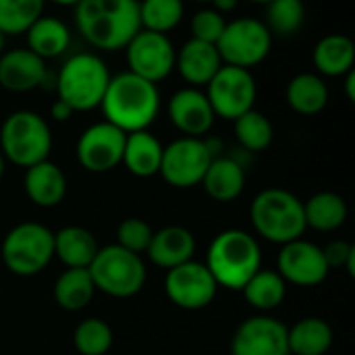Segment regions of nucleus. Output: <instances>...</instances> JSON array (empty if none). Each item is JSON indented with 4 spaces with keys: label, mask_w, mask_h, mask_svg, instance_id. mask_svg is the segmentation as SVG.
<instances>
[{
    "label": "nucleus",
    "mask_w": 355,
    "mask_h": 355,
    "mask_svg": "<svg viewBox=\"0 0 355 355\" xmlns=\"http://www.w3.org/2000/svg\"><path fill=\"white\" fill-rule=\"evenodd\" d=\"M75 27L96 50L119 52L141 29L139 0H79Z\"/></svg>",
    "instance_id": "nucleus-1"
},
{
    "label": "nucleus",
    "mask_w": 355,
    "mask_h": 355,
    "mask_svg": "<svg viewBox=\"0 0 355 355\" xmlns=\"http://www.w3.org/2000/svg\"><path fill=\"white\" fill-rule=\"evenodd\" d=\"M160 106L162 100L158 85L133 75L131 71L110 77L100 104L104 121L125 133L150 129L160 114Z\"/></svg>",
    "instance_id": "nucleus-2"
},
{
    "label": "nucleus",
    "mask_w": 355,
    "mask_h": 355,
    "mask_svg": "<svg viewBox=\"0 0 355 355\" xmlns=\"http://www.w3.org/2000/svg\"><path fill=\"white\" fill-rule=\"evenodd\" d=\"M204 264L218 287L241 291L243 285L262 268V248L256 235L243 229H227L210 241Z\"/></svg>",
    "instance_id": "nucleus-3"
},
{
    "label": "nucleus",
    "mask_w": 355,
    "mask_h": 355,
    "mask_svg": "<svg viewBox=\"0 0 355 355\" xmlns=\"http://www.w3.org/2000/svg\"><path fill=\"white\" fill-rule=\"evenodd\" d=\"M250 223L260 239L277 245L302 239L308 231L304 202L283 187H268L256 193L250 204Z\"/></svg>",
    "instance_id": "nucleus-4"
},
{
    "label": "nucleus",
    "mask_w": 355,
    "mask_h": 355,
    "mask_svg": "<svg viewBox=\"0 0 355 355\" xmlns=\"http://www.w3.org/2000/svg\"><path fill=\"white\" fill-rule=\"evenodd\" d=\"M110 77L106 62L96 52H75L60 64L54 87L58 100L67 102L73 112H89L100 108Z\"/></svg>",
    "instance_id": "nucleus-5"
},
{
    "label": "nucleus",
    "mask_w": 355,
    "mask_h": 355,
    "mask_svg": "<svg viewBox=\"0 0 355 355\" xmlns=\"http://www.w3.org/2000/svg\"><path fill=\"white\" fill-rule=\"evenodd\" d=\"M52 144L48 121L33 110H15L0 125V152L6 162L19 168L48 160Z\"/></svg>",
    "instance_id": "nucleus-6"
},
{
    "label": "nucleus",
    "mask_w": 355,
    "mask_h": 355,
    "mask_svg": "<svg viewBox=\"0 0 355 355\" xmlns=\"http://www.w3.org/2000/svg\"><path fill=\"white\" fill-rule=\"evenodd\" d=\"M0 258L15 277H37L54 260V233L35 220L19 223L4 235Z\"/></svg>",
    "instance_id": "nucleus-7"
},
{
    "label": "nucleus",
    "mask_w": 355,
    "mask_h": 355,
    "mask_svg": "<svg viewBox=\"0 0 355 355\" xmlns=\"http://www.w3.org/2000/svg\"><path fill=\"white\" fill-rule=\"evenodd\" d=\"M87 270L92 275L96 291L114 300L135 297L148 281L144 258L123 250L116 243L100 248Z\"/></svg>",
    "instance_id": "nucleus-8"
},
{
    "label": "nucleus",
    "mask_w": 355,
    "mask_h": 355,
    "mask_svg": "<svg viewBox=\"0 0 355 355\" xmlns=\"http://www.w3.org/2000/svg\"><path fill=\"white\" fill-rule=\"evenodd\" d=\"M214 156H220L218 144L208 137H179L164 146L158 175L177 189H189L202 183Z\"/></svg>",
    "instance_id": "nucleus-9"
},
{
    "label": "nucleus",
    "mask_w": 355,
    "mask_h": 355,
    "mask_svg": "<svg viewBox=\"0 0 355 355\" xmlns=\"http://www.w3.org/2000/svg\"><path fill=\"white\" fill-rule=\"evenodd\" d=\"M216 50L223 64L252 71L268 58L272 50V33L264 21L254 17H239L227 21L216 42Z\"/></svg>",
    "instance_id": "nucleus-10"
},
{
    "label": "nucleus",
    "mask_w": 355,
    "mask_h": 355,
    "mask_svg": "<svg viewBox=\"0 0 355 355\" xmlns=\"http://www.w3.org/2000/svg\"><path fill=\"white\" fill-rule=\"evenodd\" d=\"M206 96L216 116L235 121L248 110L256 108L258 83L252 71L223 64L206 85Z\"/></svg>",
    "instance_id": "nucleus-11"
},
{
    "label": "nucleus",
    "mask_w": 355,
    "mask_h": 355,
    "mask_svg": "<svg viewBox=\"0 0 355 355\" xmlns=\"http://www.w3.org/2000/svg\"><path fill=\"white\" fill-rule=\"evenodd\" d=\"M218 283L204 262L196 258L166 270L164 275V295L173 306L185 312L206 310L218 293Z\"/></svg>",
    "instance_id": "nucleus-12"
},
{
    "label": "nucleus",
    "mask_w": 355,
    "mask_h": 355,
    "mask_svg": "<svg viewBox=\"0 0 355 355\" xmlns=\"http://www.w3.org/2000/svg\"><path fill=\"white\" fill-rule=\"evenodd\" d=\"M175 54L177 48L166 33L148 29H139L125 46L129 71L156 85L175 71Z\"/></svg>",
    "instance_id": "nucleus-13"
},
{
    "label": "nucleus",
    "mask_w": 355,
    "mask_h": 355,
    "mask_svg": "<svg viewBox=\"0 0 355 355\" xmlns=\"http://www.w3.org/2000/svg\"><path fill=\"white\" fill-rule=\"evenodd\" d=\"M127 133L119 127L100 121L83 129V133L77 139V162L87 173H110L114 171L123 160V148H125Z\"/></svg>",
    "instance_id": "nucleus-14"
},
{
    "label": "nucleus",
    "mask_w": 355,
    "mask_h": 355,
    "mask_svg": "<svg viewBox=\"0 0 355 355\" xmlns=\"http://www.w3.org/2000/svg\"><path fill=\"white\" fill-rule=\"evenodd\" d=\"M275 270L295 287H318L331 275L322 248L304 237L281 245Z\"/></svg>",
    "instance_id": "nucleus-15"
},
{
    "label": "nucleus",
    "mask_w": 355,
    "mask_h": 355,
    "mask_svg": "<svg viewBox=\"0 0 355 355\" xmlns=\"http://www.w3.org/2000/svg\"><path fill=\"white\" fill-rule=\"evenodd\" d=\"M287 324L270 314L245 318L233 333L231 355H289Z\"/></svg>",
    "instance_id": "nucleus-16"
},
{
    "label": "nucleus",
    "mask_w": 355,
    "mask_h": 355,
    "mask_svg": "<svg viewBox=\"0 0 355 355\" xmlns=\"http://www.w3.org/2000/svg\"><path fill=\"white\" fill-rule=\"evenodd\" d=\"M166 114L173 127L183 137H206L216 121L206 92L189 85L177 89L171 96L166 104Z\"/></svg>",
    "instance_id": "nucleus-17"
},
{
    "label": "nucleus",
    "mask_w": 355,
    "mask_h": 355,
    "mask_svg": "<svg viewBox=\"0 0 355 355\" xmlns=\"http://www.w3.org/2000/svg\"><path fill=\"white\" fill-rule=\"evenodd\" d=\"M50 79V71L44 58L29 48H12L0 54V87L12 94L33 92L44 87Z\"/></svg>",
    "instance_id": "nucleus-18"
},
{
    "label": "nucleus",
    "mask_w": 355,
    "mask_h": 355,
    "mask_svg": "<svg viewBox=\"0 0 355 355\" xmlns=\"http://www.w3.org/2000/svg\"><path fill=\"white\" fill-rule=\"evenodd\" d=\"M223 67L216 44L189 37L175 54V69L189 87L204 89Z\"/></svg>",
    "instance_id": "nucleus-19"
},
{
    "label": "nucleus",
    "mask_w": 355,
    "mask_h": 355,
    "mask_svg": "<svg viewBox=\"0 0 355 355\" xmlns=\"http://www.w3.org/2000/svg\"><path fill=\"white\" fill-rule=\"evenodd\" d=\"M198 250L196 235L181 225H168L160 231H154L152 241L146 250V256L152 264L162 270H171L193 260Z\"/></svg>",
    "instance_id": "nucleus-20"
},
{
    "label": "nucleus",
    "mask_w": 355,
    "mask_h": 355,
    "mask_svg": "<svg viewBox=\"0 0 355 355\" xmlns=\"http://www.w3.org/2000/svg\"><path fill=\"white\" fill-rule=\"evenodd\" d=\"M23 189L31 204L40 208H54L67 196V175L50 158L25 168Z\"/></svg>",
    "instance_id": "nucleus-21"
},
{
    "label": "nucleus",
    "mask_w": 355,
    "mask_h": 355,
    "mask_svg": "<svg viewBox=\"0 0 355 355\" xmlns=\"http://www.w3.org/2000/svg\"><path fill=\"white\" fill-rule=\"evenodd\" d=\"M245 164L235 158V156H214L204 179H202V187L204 191L220 204L227 202H235L243 189H245Z\"/></svg>",
    "instance_id": "nucleus-22"
},
{
    "label": "nucleus",
    "mask_w": 355,
    "mask_h": 355,
    "mask_svg": "<svg viewBox=\"0 0 355 355\" xmlns=\"http://www.w3.org/2000/svg\"><path fill=\"white\" fill-rule=\"evenodd\" d=\"M162 152H164V146L154 133H150L148 129L133 131V133H127V137H125L121 164H125V168L133 177L150 179L154 175H158V171H160Z\"/></svg>",
    "instance_id": "nucleus-23"
},
{
    "label": "nucleus",
    "mask_w": 355,
    "mask_h": 355,
    "mask_svg": "<svg viewBox=\"0 0 355 355\" xmlns=\"http://www.w3.org/2000/svg\"><path fill=\"white\" fill-rule=\"evenodd\" d=\"M355 44L345 33H329L320 37L312 52L314 69L320 77H343L354 71Z\"/></svg>",
    "instance_id": "nucleus-24"
},
{
    "label": "nucleus",
    "mask_w": 355,
    "mask_h": 355,
    "mask_svg": "<svg viewBox=\"0 0 355 355\" xmlns=\"http://www.w3.org/2000/svg\"><path fill=\"white\" fill-rule=\"evenodd\" d=\"M100 245L96 235L79 225H67L54 233V258L67 268H89Z\"/></svg>",
    "instance_id": "nucleus-25"
},
{
    "label": "nucleus",
    "mask_w": 355,
    "mask_h": 355,
    "mask_svg": "<svg viewBox=\"0 0 355 355\" xmlns=\"http://www.w3.org/2000/svg\"><path fill=\"white\" fill-rule=\"evenodd\" d=\"M27 46L33 54H37L44 60L60 58L71 48V29L69 25L50 15H42L27 31H25Z\"/></svg>",
    "instance_id": "nucleus-26"
},
{
    "label": "nucleus",
    "mask_w": 355,
    "mask_h": 355,
    "mask_svg": "<svg viewBox=\"0 0 355 355\" xmlns=\"http://www.w3.org/2000/svg\"><path fill=\"white\" fill-rule=\"evenodd\" d=\"M329 98V85L318 73H297L295 77H291L285 89V100L289 108L302 116L320 114L327 108Z\"/></svg>",
    "instance_id": "nucleus-27"
},
{
    "label": "nucleus",
    "mask_w": 355,
    "mask_h": 355,
    "mask_svg": "<svg viewBox=\"0 0 355 355\" xmlns=\"http://www.w3.org/2000/svg\"><path fill=\"white\" fill-rule=\"evenodd\" d=\"M285 279L272 268H260L241 289L245 304L258 314H270L279 310L287 297Z\"/></svg>",
    "instance_id": "nucleus-28"
},
{
    "label": "nucleus",
    "mask_w": 355,
    "mask_h": 355,
    "mask_svg": "<svg viewBox=\"0 0 355 355\" xmlns=\"http://www.w3.org/2000/svg\"><path fill=\"white\" fill-rule=\"evenodd\" d=\"M304 214L308 229L318 233H335L347 223L349 208L343 196L335 191H318L304 202Z\"/></svg>",
    "instance_id": "nucleus-29"
},
{
    "label": "nucleus",
    "mask_w": 355,
    "mask_h": 355,
    "mask_svg": "<svg viewBox=\"0 0 355 355\" xmlns=\"http://www.w3.org/2000/svg\"><path fill=\"white\" fill-rule=\"evenodd\" d=\"M333 329L324 318L306 316L287 329L289 355H327L333 347Z\"/></svg>",
    "instance_id": "nucleus-30"
},
{
    "label": "nucleus",
    "mask_w": 355,
    "mask_h": 355,
    "mask_svg": "<svg viewBox=\"0 0 355 355\" xmlns=\"http://www.w3.org/2000/svg\"><path fill=\"white\" fill-rule=\"evenodd\" d=\"M96 285L87 268H64L52 287V295L58 308L64 312H81L96 295Z\"/></svg>",
    "instance_id": "nucleus-31"
},
{
    "label": "nucleus",
    "mask_w": 355,
    "mask_h": 355,
    "mask_svg": "<svg viewBox=\"0 0 355 355\" xmlns=\"http://www.w3.org/2000/svg\"><path fill=\"white\" fill-rule=\"evenodd\" d=\"M233 131H235L237 144L250 154L264 152L275 141V127H272L270 119L256 108H252L245 114H241L239 119H235Z\"/></svg>",
    "instance_id": "nucleus-32"
},
{
    "label": "nucleus",
    "mask_w": 355,
    "mask_h": 355,
    "mask_svg": "<svg viewBox=\"0 0 355 355\" xmlns=\"http://www.w3.org/2000/svg\"><path fill=\"white\" fill-rule=\"evenodd\" d=\"M185 15L183 0H139V23L141 29L166 33L179 27Z\"/></svg>",
    "instance_id": "nucleus-33"
},
{
    "label": "nucleus",
    "mask_w": 355,
    "mask_h": 355,
    "mask_svg": "<svg viewBox=\"0 0 355 355\" xmlns=\"http://www.w3.org/2000/svg\"><path fill=\"white\" fill-rule=\"evenodd\" d=\"M46 0H0V31L25 35V31L44 15Z\"/></svg>",
    "instance_id": "nucleus-34"
},
{
    "label": "nucleus",
    "mask_w": 355,
    "mask_h": 355,
    "mask_svg": "<svg viewBox=\"0 0 355 355\" xmlns=\"http://www.w3.org/2000/svg\"><path fill=\"white\" fill-rule=\"evenodd\" d=\"M114 333L102 318L89 316L73 331V345L79 355H106L112 349Z\"/></svg>",
    "instance_id": "nucleus-35"
},
{
    "label": "nucleus",
    "mask_w": 355,
    "mask_h": 355,
    "mask_svg": "<svg viewBox=\"0 0 355 355\" xmlns=\"http://www.w3.org/2000/svg\"><path fill=\"white\" fill-rule=\"evenodd\" d=\"M306 23V4L304 0H272L266 4V21L268 31L281 37L295 35Z\"/></svg>",
    "instance_id": "nucleus-36"
},
{
    "label": "nucleus",
    "mask_w": 355,
    "mask_h": 355,
    "mask_svg": "<svg viewBox=\"0 0 355 355\" xmlns=\"http://www.w3.org/2000/svg\"><path fill=\"white\" fill-rule=\"evenodd\" d=\"M154 229L148 220L139 216H129L119 223L116 227V245H121L127 252H133L137 256L146 254L150 241H152Z\"/></svg>",
    "instance_id": "nucleus-37"
},
{
    "label": "nucleus",
    "mask_w": 355,
    "mask_h": 355,
    "mask_svg": "<svg viewBox=\"0 0 355 355\" xmlns=\"http://www.w3.org/2000/svg\"><path fill=\"white\" fill-rule=\"evenodd\" d=\"M225 25H227V19L218 10H214L212 6L200 8L191 17V37L208 42V44H216Z\"/></svg>",
    "instance_id": "nucleus-38"
},
{
    "label": "nucleus",
    "mask_w": 355,
    "mask_h": 355,
    "mask_svg": "<svg viewBox=\"0 0 355 355\" xmlns=\"http://www.w3.org/2000/svg\"><path fill=\"white\" fill-rule=\"evenodd\" d=\"M324 260L329 264V268H343L347 272V277H355V245L345 241V239H337L331 241L327 248H322Z\"/></svg>",
    "instance_id": "nucleus-39"
},
{
    "label": "nucleus",
    "mask_w": 355,
    "mask_h": 355,
    "mask_svg": "<svg viewBox=\"0 0 355 355\" xmlns=\"http://www.w3.org/2000/svg\"><path fill=\"white\" fill-rule=\"evenodd\" d=\"M73 114H75L73 108H71L67 102L58 100V98H56V100L52 102V106H50V116H52L56 123H67Z\"/></svg>",
    "instance_id": "nucleus-40"
},
{
    "label": "nucleus",
    "mask_w": 355,
    "mask_h": 355,
    "mask_svg": "<svg viewBox=\"0 0 355 355\" xmlns=\"http://www.w3.org/2000/svg\"><path fill=\"white\" fill-rule=\"evenodd\" d=\"M237 4H239V0H210V6H212L214 10H218L220 15L233 12V10L237 8Z\"/></svg>",
    "instance_id": "nucleus-41"
},
{
    "label": "nucleus",
    "mask_w": 355,
    "mask_h": 355,
    "mask_svg": "<svg viewBox=\"0 0 355 355\" xmlns=\"http://www.w3.org/2000/svg\"><path fill=\"white\" fill-rule=\"evenodd\" d=\"M343 79H345V96H347V100H349V102H354L355 100V71H349L347 75H343Z\"/></svg>",
    "instance_id": "nucleus-42"
},
{
    "label": "nucleus",
    "mask_w": 355,
    "mask_h": 355,
    "mask_svg": "<svg viewBox=\"0 0 355 355\" xmlns=\"http://www.w3.org/2000/svg\"><path fill=\"white\" fill-rule=\"evenodd\" d=\"M46 2H52V4H58V6H75L79 0H46Z\"/></svg>",
    "instance_id": "nucleus-43"
},
{
    "label": "nucleus",
    "mask_w": 355,
    "mask_h": 355,
    "mask_svg": "<svg viewBox=\"0 0 355 355\" xmlns=\"http://www.w3.org/2000/svg\"><path fill=\"white\" fill-rule=\"evenodd\" d=\"M4 168H6V160H4V156H2V152H0V181H2V177H4Z\"/></svg>",
    "instance_id": "nucleus-44"
},
{
    "label": "nucleus",
    "mask_w": 355,
    "mask_h": 355,
    "mask_svg": "<svg viewBox=\"0 0 355 355\" xmlns=\"http://www.w3.org/2000/svg\"><path fill=\"white\" fill-rule=\"evenodd\" d=\"M4 46H6V35H4V33L0 31V54L4 52Z\"/></svg>",
    "instance_id": "nucleus-45"
},
{
    "label": "nucleus",
    "mask_w": 355,
    "mask_h": 355,
    "mask_svg": "<svg viewBox=\"0 0 355 355\" xmlns=\"http://www.w3.org/2000/svg\"><path fill=\"white\" fill-rule=\"evenodd\" d=\"M248 2H254V4H268V2H272V0H248Z\"/></svg>",
    "instance_id": "nucleus-46"
},
{
    "label": "nucleus",
    "mask_w": 355,
    "mask_h": 355,
    "mask_svg": "<svg viewBox=\"0 0 355 355\" xmlns=\"http://www.w3.org/2000/svg\"><path fill=\"white\" fill-rule=\"evenodd\" d=\"M193 2H202V4H210V0H193Z\"/></svg>",
    "instance_id": "nucleus-47"
}]
</instances>
